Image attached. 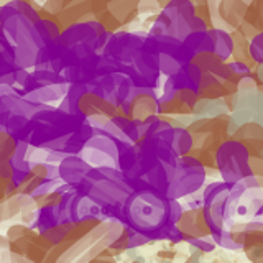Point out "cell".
Segmentation results:
<instances>
[{"instance_id":"8992f818","label":"cell","mask_w":263,"mask_h":263,"mask_svg":"<svg viewBox=\"0 0 263 263\" xmlns=\"http://www.w3.org/2000/svg\"><path fill=\"white\" fill-rule=\"evenodd\" d=\"M15 76V86H20L25 89V86H27V82L30 79V72L27 69H22V68H16V71L13 72Z\"/></svg>"},{"instance_id":"52a82bcc","label":"cell","mask_w":263,"mask_h":263,"mask_svg":"<svg viewBox=\"0 0 263 263\" xmlns=\"http://www.w3.org/2000/svg\"><path fill=\"white\" fill-rule=\"evenodd\" d=\"M15 71H16V66L15 64H10V63L0 60V78L7 76V74H13Z\"/></svg>"},{"instance_id":"6da1fadb","label":"cell","mask_w":263,"mask_h":263,"mask_svg":"<svg viewBox=\"0 0 263 263\" xmlns=\"http://www.w3.org/2000/svg\"><path fill=\"white\" fill-rule=\"evenodd\" d=\"M89 171V163H86L79 156H66L63 163H60V178L71 187H78Z\"/></svg>"},{"instance_id":"8fae6325","label":"cell","mask_w":263,"mask_h":263,"mask_svg":"<svg viewBox=\"0 0 263 263\" xmlns=\"http://www.w3.org/2000/svg\"><path fill=\"white\" fill-rule=\"evenodd\" d=\"M10 245H12V242L8 240L7 237L0 235V250H10Z\"/></svg>"},{"instance_id":"3957f363","label":"cell","mask_w":263,"mask_h":263,"mask_svg":"<svg viewBox=\"0 0 263 263\" xmlns=\"http://www.w3.org/2000/svg\"><path fill=\"white\" fill-rule=\"evenodd\" d=\"M28 122H30V119L25 117V115H15V114H12L10 119H8L7 123H5V132L12 137V135L18 134L20 130H23L25 127H27Z\"/></svg>"},{"instance_id":"5b68a950","label":"cell","mask_w":263,"mask_h":263,"mask_svg":"<svg viewBox=\"0 0 263 263\" xmlns=\"http://www.w3.org/2000/svg\"><path fill=\"white\" fill-rule=\"evenodd\" d=\"M28 226H25V224H13L12 227H8L7 230V238L10 242H16L18 238H23L25 235H27L28 232Z\"/></svg>"},{"instance_id":"277c9868","label":"cell","mask_w":263,"mask_h":263,"mask_svg":"<svg viewBox=\"0 0 263 263\" xmlns=\"http://www.w3.org/2000/svg\"><path fill=\"white\" fill-rule=\"evenodd\" d=\"M46 255H48L46 250H43V249H40V247L30 243L28 249H27V253H25V257H27L28 260H31L33 263H45Z\"/></svg>"},{"instance_id":"ba28073f","label":"cell","mask_w":263,"mask_h":263,"mask_svg":"<svg viewBox=\"0 0 263 263\" xmlns=\"http://www.w3.org/2000/svg\"><path fill=\"white\" fill-rule=\"evenodd\" d=\"M10 96H15V89L12 86H4L0 84V101L5 97H10Z\"/></svg>"},{"instance_id":"9c48e42d","label":"cell","mask_w":263,"mask_h":263,"mask_svg":"<svg viewBox=\"0 0 263 263\" xmlns=\"http://www.w3.org/2000/svg\"><path fill=\"white\" fill-rule=\"evenodd\" d=\"M0 84H4V86H15V76L13 74H7V76L4 78H0Z\"/></svg>"},{"instance_id":"30bf717a","label":"cell","mask_w":263,"mask_h":263,"mask_svg":"<svg viewBox=\"0 0 263 263\" xmlns=\"http://www.w3.org/2000/svg\"><path fill=\"white\" fill-rule=\"evenodd\" d=\"M12 263H33L31 260H28L25 255H15L12 253Z\"/></svg>"},{"instance_id":"7a4b0ae2","label":"cell","mask_w":263,"mask_h":263,"mask_svg":"<svg viewBox=\"0 0 263 263\" xmlns=\"http://www.w3.org/2000/svg\"><path fill=\"white\" fill-rule=\"evenodd\" d=\"M40 49L36 46H15V64L16 68L28 69L35 68L36 61V53Z\"/></svg>"},{"instance_id":"7c38bea8","label":"cell","mask_w":263,"mask_h":263,"mask_svg":"<svg viewBox=\"0 0 263 263\" xmlns=\"http://www.w3.org/2000/svg\"><path fill=\"white\" fill-rule=\"evenodd\" d=\"M8 137H10V135H8L7 132H0V148H2V145L7 142V138H8Z\"/></svg>"}]
</instances>
